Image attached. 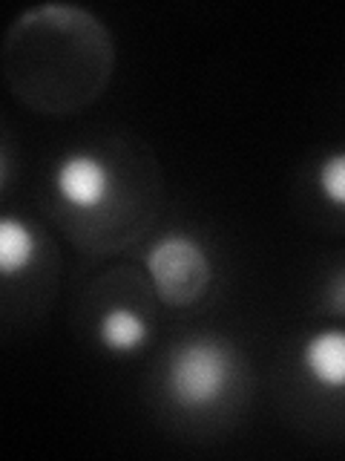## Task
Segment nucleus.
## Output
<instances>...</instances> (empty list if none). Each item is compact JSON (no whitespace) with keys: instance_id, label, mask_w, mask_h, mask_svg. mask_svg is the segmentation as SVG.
<instances>
[{"instance_id":"1","label":"nucleus","mask_w":345,"mask_h":461,"mask_svg":"<svg viewBox=\"0 0 345 461\" xmlns=\"http://www.w3.org/2000/svg\"><path fill=\"white\" fill-rule=\"evenodd\" d=\"M234 384V352L227 343L199 335L181 340L164 366V393L179 410L201 412L216 407Z\"/></svg>"},{"instance_id":"2","label":"nucleus","mask_w":345,"mask_h":461,"mask_svg":"<svg viewBox=\"0 0 345 461\" xmlns=\"http://www.w3.org/2000/svg\"><path fill=\"white\" fill-rule=\"evenodd\" d=\"M155 294L167 306H190L208 292L213 266L201 242L190 234H164L155 240L144 259Z\"/></svg>"},{"instance_id":"3","label":"nucleus","mask_w":345,"mask_h":461,"mask_svg":"<svg viewBox=\"0 0 345 461\" xmlns=\"http://www.w3.org/2000/svg\"><path fill=\"white\" fill-rule=\"evenodd\" d=\"M52 185L66 208L93 213L112 196V167L93 150H72L55 165Z\"/></svg>"},{"instance_id":"4","label":"nucleus","mask_w":345,"mask_h":461,"mask_svg":"<svg viewBox=\"0 0 345 461\" xmlns=\"http://www.w3.org/2000/svg\"><path fill=\"white\" fill-rule=\"evenodd\" d=\"M299 364L320 389H331V393L345 389V329L314 331L302 343Z\"/></svg>"},{"instance_id":"5","label":"nucleus","mask_w":345,"mask_h":461,"mask_svg":"<svg viewBox=\"0 0 345 461\" xmlns=\"http://www.w3.org/2000/svg\"><path fill=\"white\" fill-rule=\"evenodd\" d=\"M150 340V323L133 306H110L98 317V343L112 355H136Z\"/></svg>"},{"instance_id":"6","label":"nucleus","mask_w":345,"mask_h":461,"mask_svg":"<svg viewBox=\"0 0 345 461\" xmlns=\"http://www.w3.org/2000/svg\"><path fill=\"white\" fill-rule=\"evenodd\" d=\"M40 240L35 228L18 220V216H4L0 220V274L12 280L14 274L29 271V266L38 259Z\"/></svg>"},{"instance_id":"7","label":"nucleus","mask_w":345,"mask_h":461,"mask_svg":"<svg viewBox=\"0 0 345 461\" xmlns=\"http://www.w3.org/2000/svg\"><path fill=\"white\" fill-rule=\"evenodd\" d=\"M316 191L328 205L345 211V150L328 153L316 165Z\"/></svg>"},{"instance_id":"8","label":"nucleus","mask_w":345,"mask_h":461,"mask_svg":"<svg viewBox=\"0 0 345 461\" xmlns=\"http://www.w3.org/2000/svg\"><path fill=\"white\" fill-rule=\"evenodd\" d=\"M328 306H331V312L345 314V268L328 285Z\"/></svg>"}]
</instances>
